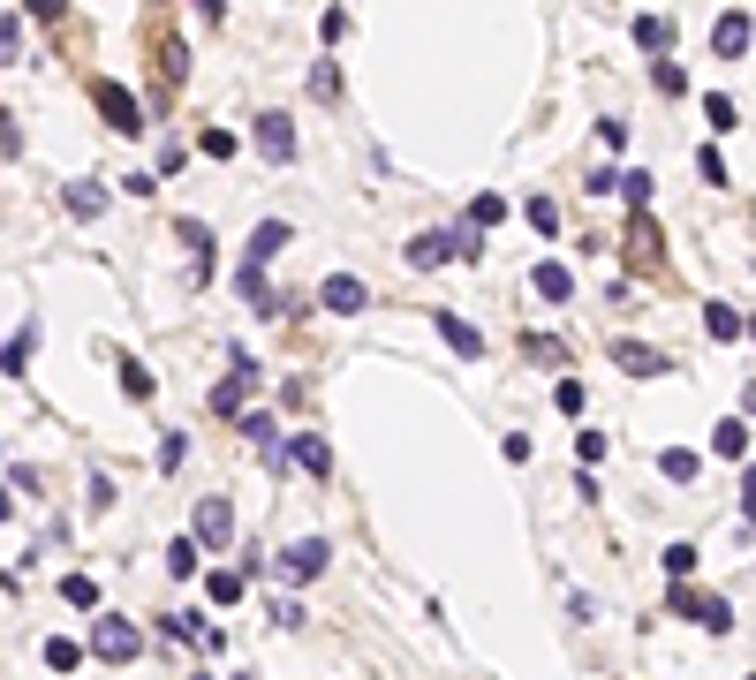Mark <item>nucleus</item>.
Instances as JSON below:
<instances>
[{
    "instance_id": "obj_7",
    "label": "nucleus",
    "mask_w": 756,
    "mask_h": 680,
    "mask_svg": "<svg viewBox=\"0 0 756 680\" xmlns=\"http://www.w3.org/2000/svg\"><path fill=\"white\" fill-rule=\"evenodd\" d=\"M258 152L273 159V167H288V159H295V121L288 114H258Z\"/></svg>"
},
{
    "instance_id": "obj_20",
    "label": "nucleus",
    "mask_w": 756,
    "mask_h": 680,
    "mask_svg": "<svg viewBox=\"0 0 756 680\" xmlns=\"http://www.w3.org/2000/svg\"><path fill=\"white\" fill-rule=\"evenodd\" d=\"M439 257H454V235H416V242H409V265H424V272H431Z\"/></svg>"
},
{
    "instance_id": "obj_39",
    "label": "nucleus",
    "mask_w": 756,
    "mask_h": 680,
    "mask_svg": "<svg viewBox=\"0 0 756 680\" xmlns=\"http://www.w3.org/2000/svg\"><path fill=\"white\" fill-rule=\"evenodd\" d=\"M552 401H560V408H567V416H583V408H590V393H583V386H575V378H567V386H560V393H552Z\"/></svg>"
},
{
    "instance_id": "obj_23",
    "label": "nucleus",
    "mask_w": 756,
    "mask_h": 680,
    "mask_svg": "<svg viewBox=\"0 0 756 680\" xmlns=\"http://www.w3.org/2000/svg\"><path fill=\"white\" fill-rule=\"evenodd\" d=\"M205 628H212L205 612H174V620H159V635H174V643H197Z\"/></svg>"
},
{
    "instance_id": "obj_19",
    "label": "nucleus",
    "mask_w": 756,
    "mask_h": 680,
    "mask_svg": "<svg viewBox=\"0 0 756 680\" xmlns=\"http://www.w3.org/2000/svg\"><path fill=\"white\" fill-rule=\"evenodd\" d=\"M537 295H545V303H567V295H575V280H567V265H537V280H530Z\"/></svg>"
},
{
    "instance_id": "obj_29",
    "label": "nucleus",
    "mask_w": 756,
    "mask_h": 680,
    "mask_svg": "<svg viewBox=\"0 0 756 680\" xmlns=\"http://www.w3.org/2000/svg\"><path fill=\"white\" fill-rule=\"evenodd\" d=\"M469 220H477V227H499V220H507V197H492V189H484V197L469 204Z\"/></svg>"
},
{
    "instance_id": "obj_34",
    "label": "nucleus",
    "mask_w": 756,
    "mask_h": 680,
    "mask_svg": "<svg viewBox=\"0 0 756 680\" xmlns=\"http://www.w3.org/2000/svg\"><path fill=\"white\" fill-rule=\"evenodd\" d=\"M658 469H666V484H688V476H696V454H681V446H673V454L658 461Z\"/></svg>"
},
{
    "instance_id": "obj_3",
    "label": "nucleus",
    "mask_w": 756,
    "mask_h": 680,
    "mask_svg": "<svg viewBox=\"0 0 756 680\" xmlns=\"http://www.w3.org/2000/svg\"><path fill=\"white\" fill-rule=\"evenodd\" d=\"M666 605L673 612H681V620H704V628H734V605H726V597H704V590H688V582H673V590H666Z\"/></svg>"
},
{
    "instance_id": "obj_1",
    "label": "nucleus",
    "mask_w": 756,
    "mask_h": 680,
    "mask_svg": "<svg viewBox=\"0 0 756 680\" xmlns=\"http://www.w3.org/2000/svg\"><path fill=\"white\" fill-rule=\"evenodd\" d=\"M620 250H628V265H636V272H658V265H666V235H658L651 204H628V242H620Z\"/></svg>"
},
{
    "instance_id": "obj_41",
    "label": "nucleus",
    "mask_w": 756,
    "mask_h": 680,
    "mask_svg": "<svg viewBox=\"0 0 756 680\" xmlns=\"http://www.w3.org/2000/svg\"><path fill=\"white\" fill-rule=\"evenodd\" d=\"M23 8H31L38 23H61V16H69V0H23Z\"/></svg>"
},
{
    "instance_id": "obj_18",
    "label": "nucleus",
    "mask_w": 756,
    "mask_h": 680,
    "mask_svg": "<svg viewBox=\"0 0 756 680\" xmlns=\"http://www.w3.org/2000/svg\"><path fill=\"white\" fill-rule=\"evenodd\" d=\"M704 333L711 340H741V310L734 303H704Z\"/></svg>"
},
{
    "instance_id": "obj_37",
    "label": "nucleus",
    "mask_w": 756,
    "mask_h": 680,
    "mask_svg": "<svg viewBox=\"0 0 756 680\" xmlns=\"http://www.w3.org/2000/svg\"><path fill=\"white\" fill-rule=\"evenodd\" d=\"M197 144H205L212 159H235V152H242V144H235V136H227V129H205V136H197Z\"/></svg>"
},
{
    "instance_id": "obj_11",
    "label": "nucleus",
    "mask_w": 756,
    "mask_h": 680,
    "mask_svg": "<svg viewBox=\"0 0 756 680\" xmlns=\"http://www.w3.org/2000/svg\"><path fill=\"white\" fill-rule=\"evenodd\" d=\"M189 537H197V544H227V537H235V514H227V499H205Z\"/></svg>"
},
{
    "instance_id": "obj_16",
    "label": "nucleus",
    "mask_w": 756,
    "mask_h": 680,
    "mask_svg": "<svg viewBox=\"0 0 756 680\" xmlns=\"http://www.w3.org/2000/svg\"><path fill=\"white\" fill-rule=\"evenodd\" d=\"M711 53H719V61H741V53H749V16H726L719 31H711Z\"/></svg>"
},
{
    "instance_id": "obj_8",
    "label": "nucleus",
    "mask_w": 756,
    "mask_h": 680,
    "mask_svg": "<svg viewBox=\"0 0 756 680\" xmlns=\"http://www.w3.org/2000/svg\"><path fill=\"white\" fill-rule=\"evenodd\" d=\"M318 303H326L333 318H356V310L371 303V295H363V280H356V272H333L326 288H318Z\"/></svg>"
},
{
    "instance_id": "obj_25",
    "label": "nucleus",
    "mask_w": 756,
    "mask_h": 680,
    "mask_svg": "<svg viewBox=\"0 0 756 680\" xmlns=\"http://www.w3.org/2000/svg\"><path fill=\"white\" fill-rule=\"evenodd\" d=\"M61 597H69L76 612H91V605H99V582H91V575H61Z\"/></svg>"
},
{
    "instance_id": "obj_12",
    "label": "nucleus",
    "mask_w": 756,
    "mask_h": 680,
    "mask_svg": "<svg viewBox=\"0 0 756 680\" xmlns=\"http://www.w3.org/2000/svg\"><path fill=\"white\" fill-rule=\"evenodd\" d=\"M288 242H295V227H288V220H265L258 235H250V250H242V265H265V257H280Z\"/></svg>"
},
{
    "instance_id": "obj_42",
    "label": "nucleus",
    "mask_w": 756,
    "mask_h": 680,
    "mask_svg": "<svg viewBox=\"0 0 756 680\" xmlns=\"http://www.w3.org/2000/svg\"><path fill=\"white\" fill-rule=\"evenodd\" d=\"M16 46H23V31H16V16H0V61H16Z\"/></svg>"
},
{
    "instance_id": "obj_28",
    "label": "nucleus",
    "mask_w": 756,
    "mask_h": 680,
    "mask_svg": "<svg viewBox=\"0 0 756 680\" xmlns=\"http://www.w3.org/2000/svg\"><path fill=\"white\" fill-rule=\"evenodd\" d=\"M696 575V544H666V582H688Z\"/></svg>"
},
{
    "instance_id": "obj_27",
    "label": "nucleus",
    "mask_w": 756,
    "mask_h": 680,
    "mask_svg": "<svg viewBox=\"0 0 756 680\" xmlns=\"http://www.w3.org/2000/svg\"><path fill=\"white\" fill-rule=\"evenodd\" d=\"M522 220H530L537 235H560V204H552V197H537V204H522Z\"/></svg>"
},
{
    "instance_id": "obj_26",
    "label": "nucleus",
    "mask_w": 756,
    "mask_h": 680,
    "mask_svg": "<svg viewBox=\"0 0 756 680\" xmlns=\"http://www.w3.org/2000/svg\"><path fill=\"white\" fill-rule=\"evenodd\" d=\"M310 99H341V68H333V61H318V68H310Z\"/></svg>"
},
{
    "instance_id": "obj_36",
    "label": "nucleus",
    "mask_w": 756,
    "mask_h": 680,
    "mask_svg": "<svg viewBox=\"0 0 756 680\" xmlns=\"http://www.w3.org/2000/svg\"><path fill=\"white\" fill-rule=\"evenodd\" d=\"M235 288L250 295V303H265V265H242V272H235Z\"/></svg>"
},
{
    "instance_id": "obj_17",
    "label": "nucleus",
    "mask_w": 756,
    "mask_h": 680,
    "mask_svg": "<svg viewBox=\"0 0 756 680\" xmlns=\"http://www.w3.org/2000/svg\"><path fill=\"white\" fill-rule=\"evenodd\" d=\"M205 590H212V605H242L250 575H235V567H212V575H205Z\"/></svg>"
},
{
    "instance_id": "obj_5",
    "label": "nucleus",
    "mask_w": 756,
    "mask_h": 680,
    "mask_svg": "<svg viewBox=\"0 0 756 680\" xmlns=\"http://www.w3.org/2000/svg\"><path fill=\"white\" fill-rule=\"evenodd\" d=\"M613 363L628 378H666V348H651V340H613Z\"/></svg>"
},
{
    "instance_id": "obj_31",
    "label": "nucleus",
    "mask_w": 756,
    "mask_h": 680,
    "mask_svg": "<svg viewBox=\"0 0 756 680\" xmlns=\"http://www.w3.org/2000/svg\"><path fill=\"white\" fill-rule=\"evenodd\" d=\"M704 114H711V129H734V121H741V106L726 99V91H711V99H704Z\"/></svg>"
},
{
    "instance_id": "obj_9",
    "label": "nucleus",
    "mask_w": 756,
    "mask_h": 680,
    "mask_svg": "<svg viewBox=\"0 0 756 680\" xmlns=\"http://www.w3.org/2000/svg\"><path fill=\"white\" fill-rule=\"evenodd\" d=\"M99 114L114 121L121 136H137V129H144V106L129 99V91H121V84H99Z\"/></svg>"
},
{
    "instance_id": "obj_13",
    "label": "nucleus",
    "mask_w": 756,
    "mask_h": 680,
    "mask_svg": "<svg viewBox=\"0 0 756 680\" xmlns=\"http://www.w3.org/2000/svg\"><path fill=\"white\" fill-rule=\"evenodd\" d=\"M61 212H69V220H99V212H106V189L99 182H69V189H61Z\"/></svg>"
},
{
    "instance_id": "obj_2",
    "label": "nucleus",
    "mask_w": 756,
    "mask_h": 680,
    "mask_svg": "<svg viewBox=\"0 0 756 680\" xmlns=\"http://www.w3.org/2000/svg\"><path fill=\"white\" fill-rule=\"evenodd\" d=\"M144 650V628H129L121 612H106L99 628H91V658H106V665H129Z\"/></svg>"
},
{
    "instance_id": "obj_38",
    "label": "nucleus",
    "mask_w": 756,
    "mask_h": 680,
    "mask_svg": "<svg viewBox=\"0 0 756 680\" xmlns=\"http://www.w3.org/2000/svg\"><path fill=\"white\" fill-rule=\"evenodd\" d=\"M318 38H326V46H341V38H348V8H326V23H318Z\"/></svg>"
},
{
    "instance_id": "obj_14",
    "label": "nucleus",
    "mask_w": 756,
    "mask_h": 680,
    "mask_svg": "<svg viewBox=\"0 0 756 680\" xmlns=\"http://www.w3.org/2000/svg\"><path fill=\"white\" fill-rule=\"evenodd\" d=\"M711 454H719V461H741V454H749V416H726V424L711 431Z\"/></svg>"
},
{
    "instance_id": "obj_32",
    "label": "nucleus",
    "mask_w": 756,
    "mask_h": 680,
    "mask_svg": "<svg viewBox=\"0 0 756 680\" xmlns=\"http://www.w3.org/2000/svg\"><path fill=\"white\" fill-rule=\"evenodd\" d=\"M23 363H31V333H16V340H8V348H0V371H8V378H16Z\"/></svg>"
},
{
    "instance_id": "obj_40",
    "label": "nucleus",
    "mask_w": 756,
    "mask_h": 680,
    "mask_svg": "<svg viewBox=\"0 0 756 680\" xmlns=\"http://www.w3.org/2000/svg\"><path fill=\"white\" fill-rule=\"evenodd\" d=\"M658 91H666V99H673V91H688V76H681V68L666 61V53H658Z\"/></svg>"
},
{
    "instance_id": "obj_10",
    "label": "nucleus",
    "mask_w": 756,
    "mask_h": 680,
    "mask_svg": "<svg viewBox=\"0 0 756 680\" xmlns=\"http://www.w3.org/2000/svg\"><path fill=\"white\" fill-rule=\"evenodd\" d=\"M431 325H439V340H447L454 356H469V363L484 356V333H477V325H469V318H454V310H439V318H431Z\"/></svg>"
},
{
    "instance_id": "obj_15",
    "label": "nucleus",
    "mask_w": 756,
    "mask_h": 680,
    "mask_svg": "<svg viewBox=\"0 0 756 680\" xmlns=\"http://www.w3.org/2000/svg\"><path fill=\"white\" fill-rule=\"evenodd\" d=\"M288 461H303L310 476H326V469H333V454H326V439H318V431H295V439H288Z\"/></svg>"
},
{
    "instance_id": "obj_24",
    "label": "nucleus",
    "mask_w": 756,
    "mask_h": 680,
    "mask_svg": "<svg viewBox=\"0 0 756 680\" xmlns=\"http://www.w3.org/2000/svg\"><path fill=\"white\" fill-rule=\"evenodd\" d=\"M197 552H205L197 537H174L167 544V575H197Z\"/></svg>"
},
{
    "instance_id": "obj_35",
    "label": "nucleus",
    "mask_w": 756,
    "mask_h": 680,
    "mask_svg": "<svg viewBox=\"0 0 756 680\" xmlns=\"http://www.w3.org/2000/svg\"><path fill=\"white\" fill-rule=\"evenodd\" d=\"M613 189H620V197H628V204H651V174H620Z\"/></svg>"
},
{
    "instance_id": "obj_22",
    "label": "nucleus",
    "mask_w": 756,
    "mask_h": 680,
    "mask_svg": "<svg viewBox=\"0 0 756 680\" xmlns=\"http://www.w3.org/2000/svg\"><path fill=\"white\" fill-rule=\"evenodd\" d=\"M121 393H129V401H152V393H159V386H152V371H144L137 356H121Z\"/></svg>"
},
{
    "instance_id": "obj_30",
    "label": "nucleus",
    "mask_w": 756,
    "mask_h": 680,
    "mask_svg": "<svg viewBox=\"0 0 756 680\" xmlns=\"http://www.w3.org/2000/svg\"><path fill=\"white\" fill-rule=\"evenodd\" d=\"M76 658H84V643H69V635H53V643H46V665H53V673H69Z\"/></svg>"
},
{
    "instance_id": "obj_4",
    "label": "nucleus",
    "mask_w": 756,
    "mask_h": 680,
    "mask_svg": "<svg viewBox=\"0 0 756 680\" xmlns=\"http://www.w3.org/2000/svg\"><path fill=\"white\" fill-rule=\"evenodd\" d=\"M326 560H333L326 537H295L288 552H280V575H288V582H310V575H326Z\"/></svg>"
},
{
    "instance_id": "obj_45",
    "label": "nucleus",
    "mask_w": 756,
    "mask_h": 680,
    "mask_svg": "<svg viewBox=\"0 0 756 680\" xmlns=\"http://www.w3.org/2000/svg\"><path fill=\"white\" fill-rule=\"evenodd\" d=\"M8 514H16V499H8V484H0V522H8Z\"/></svg>"
},
{
    "instance_id": "obj_6",
    "label": "nucleus",
    "mask_w": 756,
    "mask_h": 680,
    "mask_svg": "<svg viewBox=\"0 0 756 680\" xmlns=\"http://www.w3.org/2000/svg\"><path fill=\"white\" fill-rule=\"evenodd\" d=\"M242 393H258V363L235 348V371H227V386L212 393V408H220V416H242Z\"/></svg>"
},
{
    "instance_id": "obj_21",
    "label": "nucleus",
    "mask_w": 756,
    "mask_h": 680,
    "mask_svg": "<svg viewBox=\"0 0 756 680\" xmlns=\"http://www.w3.org/2000/svg\"><path fill=\"white\" fill-rule=\"evenodd\" d=\"M636 46H643V53H673V23H658V16H636Z\"/></svg>"
},
{
    "instance_id": "obj_43",
    "label": "nucleus",
    "mask_w": 756,
    "mask_h": 680,
    "mask_svg": "<svg viewBox=\"0 0 756 680\" xmlns=\"http://www.w3.org/2000/svg\"><path fill=\"white\" fill-rule=\"evenodd\" d=\"M0 152H23L16 144V114H0Z\"/></svg>"
},
{
    "instance_id": "obj_44",
    "label": "nucleus",
    "mask_w": 756,
    "mask_h": 680,
    "mask_svg": "<svg viewBox=\"0 0 756 680\" xmlns=\"http://www.w3.org/2000/svg\"><path fill=\"white\" fill-rule=\"evenodd\" d=\"M197 16H212V23H220V16H227V0H197Z\"/></svg>"
},
{
    "instance_id": "obj_33",
    "label": "nucleus",
    "mask_w": 756,
    "mask_h": 680,
    "mask_svg": "<svg viewBox=\"0 0 756 680\" xmlns=\"http://www.w3.org/2000/svg\"><path fill=\"white\" fill-rule=\"evenodd\" d=\"M182 461H189V439H182V431H167V439H159V469H182Z\"/></svg>"
}]
</instances>
